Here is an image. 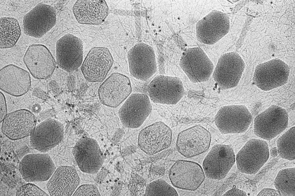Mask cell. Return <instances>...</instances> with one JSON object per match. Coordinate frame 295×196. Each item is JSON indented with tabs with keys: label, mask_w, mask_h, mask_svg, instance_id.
Here are the masks:
<instances>
[{
	"label": "cell",
	"mask_w": 295,
	"mask_h": 196,
	"mask_svg": "<svg viewBox=\"0 0 295 196\" xmlns=\"http://www.w3.org/2000/svg\"><path fill=\"white\" fill-rule=\"evenodd\" d=\"M288 123L286 110L273 105L257 116L254 120V130L257 136L269 141L285 130Z\"/></svg>",
	"instance_id": "6da1fadb"
},
{
	"label": "cell",
	"mask_w": 295,
	"mask_h": 196,
	"mask_svg": "<svg viewBox=\"0 0 295 196\" xmlns=\"http://www.w3.org/2000/svg\"><path fill=\"white\" fill-rule=\"evenodd\" d=\"M269 156L268 146L266 141L252 139L237 153L236 158L237 168L243 173L254 174L266 163Z\"/></svg>",
	"instance_id": "7a4b0ae2"
},
{
	"label": "cell",
	"mask_w": 295,
	"mask_h": 196,
	"mask_svg": "<svg viewBox=\"0 0 295 196\" xmlns=\"http://www.w3.org/2000/svg\"><path fill=\"white\" fill-rule=\"evenodd\" d=\"M252 120L251 115L246 106L233 105L221 107L215 116V122L222 133H241L247 129Z\"/></svg>",
	"instance_id": "3957f363"
},
{
	"label": "cell",
	"mask_w": 295,
	"mask_h": 196,
	"mask_svg": "<svg viewBox=\"0 0 295 196\" xmlns=\"http://www.w3.org/2000/svg\"><path fill=\"white\" fill-rule=\"evenodd\" d=\"M290 72L287 64L281 59H275L257 65L255 70L253 81L261 90L267 91L285 84Z\"/></svg>",
	"instance_id": "277c9868"
},
{
	"label": "cell",
	"mask_w": 295,
	"mask_h": 196,
	"mask_svg": "<svg viewBox=\"0 0 295 196\" xmlns=\"http://www.w3.org/2000/svg\"><path fill=\"white\" fill-rule=\"evenodd\" d=\"M245 64L237 53H225L219 58L213 77L222 90L233 88L238 84L245 67Z\"/></svg>",
	"instance_id": "5b68a950"
},
{
	"label": "cell",
	"mask_w": 295,
	"mask_h": 196,
	"mask_svg": "<svg viewBox=\"0 0 295 196\" xmlns=\"http://www.w3.org/2000/svg\"><path fill=\"white\" fill-rule=\"evenodd\" d=\"M180 65L190 80L194 83L207 81L213 69L212 63L199 47L186 49L181 56Z\"/></svg>",
	"instance_id": "8992f818"
},
{
	"label": "cell",
	"mask_w": 295,
	"mask_h": 196,
	"mask_svg": "<svg viewBox=\"0 0 295 196\" xmlns=\"http://www.w3.org/2000/svg\"><path fill=\"white\" fill-rule=\"evenodd\" d=\"M148 91L153 102L174 105L183 96L184 89L179 78L160 75L156 76L150 83Z\"/></svg>",
	"instance_id": "52a82bcc"
},
{
	"label": "cell",
	"mask_w": 295,
	"mask_h": 196,
	"mask_svg": "<svg viewBox=\"0 0 295 196\" xmlns=\"http://www.w3.org/2000/svg\"><path fill=\"white\" fill-rule=\"evenodd\" d=\"M235 161V154L231 146L217 144L212 147L205 158L203 167L208 178L220 180L225 177Z\"/></svg>",
	"instance_id": "ba28073f"
},
{
	"label": "cell",
	"mask_w": 295,
	"mask_h": 196,
	"mask_svg": "<svg viewBox=\"0 0 295 196\" xmlns=\"http://www.w3.org/2000/svg\"><path fill=\"white\" fill-rule=\"evenodd\" d=\"M169 177L174 187L192 191L197 189L205 178L199 164L184 160H178L173 164L169 170Z\"/></svg>",
	"instance_id": "9c48e42d"
},
{
	"label": "cell",
	"mask_w": 295,
	"mask_h": 196,
	"mask_svg": "<svg viewBox=\"0 0 295 196\" xmlns=\"http://www.w3.org/2000/svg\"><path fill=\"white\" fill-rule=\"evenodd\" d=\"M56 21V12L54 8L39 3L24 16V32L29 36L41 38L55 26Z\"/></svg>",
	"instance_id": "30bf717a"
},
{
	"label": "cell",
	"mask_w": 295,
	"mask_h": 196,
	"mask_svg": "<svg viewBox=\"0 0 295 196\" xmlns=\"http://www.w3.org/2000/svg\"><path fill=\"white\" fill-rule=\"evenodd\" d=\"M23 60L31 75L38 79L50 77L56 67V62L52 54L47 47L42 44L30 45L25 53Z\"/></svg>",
	"instance_id": "8fae6325"
},
{
	"label": "cell",
	"mask_w": 295,
	"mask_h": 196,
	"mask_svg": "<svg viewBox=\"0 0 295 196\" xmlns=\"http://www.w3.org/2000/svg\"><path fill=\"white\" fill-rule=\"evenodd\" d=\"M152 107L146 94H131L120 109L118 115L122 124L131 128L140 127L149 116Z\"/></svg>",
	"instance_id": "7c38bea8"
},
{
	"label": "cell",
	"mask_w": 295,
	"mask_h": 196,
	"mask_svg": "<svg viewBox=\"0 0 295 196\" xmlns=\"http://www.w3.org/2000/svg\"><path fill=\"white\" fill-rule=\"evenodd\" d=\"M172 137L171 128L163 122L158 121L140 131L138 145L145 153L153 155L168 148L171 145Z\"/></svg>",
	"instance_id": "4fadbf2b"
},
{
	"label": "cell",
	"mask_w": 295,
	"mask_h": 196,
	"mask_svg": "<svg viewBox=\"0 0 295 196\" xmlns=\"http://www.w3.org/2000/svg\"><path fill=\"white\" fill-rule=\"evenodd\" d=\"M211 141L210 133L203 126L197 125L179 133L176 147L182 155L186 158H191L207 150Z\"/></svg>",
	"instance_id": "5bb4252c"
},
{
	"label": "cell",
	"mask_w": 295,
	"mask_h": 196,
	"mask_svg": "<svg viewBox=\"0 0 295 196\" xmlns=\"http://www.w3.org/2000/svg\"><path fill=\"white\" fill-rule=\"evenodd\" d=\"M128 58L130 72L137 79L147 80L156 72L154 51L148 45L144 43L136 45L129 51Z\"/></svg>",
	"instance_id": "9a60e30c"
},
{
	"label": "cell",
	"mask_w": 295,
	"mask_h": 196,
	"mask_svg": "<svg viewBox=\"0 0 295 196\" xmlns=\"http://www.w3.org/2000/svg\"><path fill=\"white\" fill-rule=\"evenodd\" d=\"M196 29L197 38L199 42L212 45L228 32L229 18L226 14L222 12L213 11L197 22Z\"/></svg>",
	"instance_id": "2e32d148"
},
{
	"label": "cell",
	"mask_w": 295,
	"mask_h": 196,
	"mask_svg": "<svg viewBox=\"0 0 295 196\" xmlns=\"http://www.w3.org/2000/svg\"><path fill=\"white\" fill-rule=\"evenodd\" d=\"M56 169L53 160L46 153L27 154L22 158L19 165L22 176L28 182L47 180Z\"/></svg>",
	"instance_id": "e0dca14e"
},
{
	"label": "cell",
	"mask_w": 295,
	"mask_h": 196,
	"mask_svg": "<svg viewBox=\"0 0 295 196\" xmlns=\"http://www.w3.org/2000/svg\"><path fill=\"white\" fill-rule=\"evenodd\" d=\"M114 60L109 51L104 47H95L89 51L81 66L85 78L91 82H99L105 78Z\"/></svg>",
	"instance_id": "ac0fdd59"
},
{
	"label": "cell",
	"mask_w": 295,
	"mask_h": 196,
	"mask_svg": "<svg viewBox=\"0 0 295 196\" xmlns=\"http://www.w3.org/2000/svg\"><path fill=\"white\" fill-rule=\"evenodd\" d=\"M56 53L58 66L67 72L73 71L81 66L82 62V41L72 34H66L57 41Z\"/></svg>",
	"instance_id": "d6986e66"
},
{
	"label": "cell",
	"mask_w": 295,
	"mask_h": 196,
	"mask_svg": "<svg viewBox=\"0 0 295 196\" xmlns=\"http://www.w3.org/2000/svg\"><path fill=\"white\" fill-rule=\"evenodd\" d=\"M132 91L128 78L123 74L114 73L101 85L98 95L102 103L108 107H116L129 96Z\"/></svg>",
	"instance_id": "ffe728a7"
},
{
	"label": "cell",
	"mask_w": 295,
	"mask_h": 196,
	"mask_svg": "<svg viewBox=\"0 0 295 196\" xmlns=\"http://www.w3.org/2000/svg\"><path fill=\"white\" fill-rule=\"evenodd\" d=\"M63 136L62 124L55 119H48L36 126L30 136V142L34 149L45 153L60 143Z\"/></svg>",
	"instance_id": "44dd1931"
},
{
	"label": "cell",
	"mask_w": 295,
	"mask_h": 196,
	"mask_svg": "<svg viewBox=\"0 0 295 196\" xmlns=\"http://www.w3.org/2000/svg\"><path fill=\"white\" fill-rule=\"evenodd\" d=\"M36 122L35 116L30 111L19 109L7 114L2 121L1 130L9 139L19 140L31 136Z\"/></svg>",
	"instance_id": "7402d4cb"
},
{
	"label": "cell",
	"mask_w": 295,
	"mask_h": 196,
	"mask_svg": "<svg viewBox=\"0 0 295 196\" xmlns=\"http://www.w3.org/2000/svg\"><path fill=\"white\" fill-rule=\"evenodd\" d=\"M73 153L79 168L84 172L96 173L103 165V157L100 149L92 138L80 139L73 147Z\"/></svg>",
	"instance_id": "603a6c76"
},
{
	"label": "cell",
	"mask_w": 295,
	"mask_h": 196,
	"mask_svg": "<svg viewBox=\"0 0 295 196\" xmlns=\"http://www.w3.org/2000/svg\"><path fill=\"white\" fill-rule=\"evenodd\" d=\"M31 86L29 73L15 65L10 64L0 71V88L11 95L18 97L23 95Z\"/></svg>",
	"instance_id": "cb8c5ba5"
},
{
	"label": "cell",
	"mask_w": 295,
	"mask_h": 196,
	"mask_svg": "<svg viewBox=\"0 0 295 196\" xmlns=\"http://www.w3.org/2000/svg\"><path fill=\"white\" fill-rule=\"evenodd\" d=\"M80 183V178L73 167L63 166L56 169L47 184L51 196H71Z\"/></svg>",
	"instance_id": "d4e9b609"
},
{
	"label": "cell",
	"mask_w": 295,
	"mask_h": 196,
	"mask_svg": "<svg viewBox=\"0 0 295 196\" xmlns=\"http://www.w3.org/2000/svg\"><path fill=\"white\" fill-rule=\"evenodd\" d=\"M73 11L79 23L98 25L108 16L109 8L105 0H78L73 5Z\"/></svg>",
	"instance_id": "484cf974"
},
{
	"label": "cell",
	"mask_w": 295,
	"mask_h": 196,
	"mask_svg": "<svg viewBox=\"0 0 295 196\" xmlns=\"http://www.w3.org/2000/svg\"><path fill=\"white\" fill-rule=\"evenodd\" d=\"M1 49L13 47L21 35V30L18 21L12 17L0 18Z\"/></svg>",
	"instance_id": "4316f807"
},
{
	"label": "cell",
	"mask_w": 295,
	"mask_h": 196,
	"mask_svg": "<svg viewBox=\"0 0 295 196\" xmlns=\"http://www.w3.org/2000/svg\"><path fill=\"white\" fill-rule=\"evenodd\" d=\"M295 168L280 170L274 182V186L281 196H295Z\"/></svg>",
	"instance_id": "83f0119b"
},
{
	"label": "cell",
	"mask_w": 295,
	"mask_h": 196,
	"mask_svg": "<svg viewBox=\"0 0 295 196\" xmlns=\"http://www.w3.org/2000/svg\"><path fill=\"white\" fill-rule=\"evenodd\" d=\"M278 153L281 158L290 161L295 159V127H292L277 141Z\"/></svg>",
	"instance_id": "f1b7e54d"
},
{
	"label": "cell",
	"mask_w": 295,
	"mask_h": 196,
	"mask_svg": "<svg viewBox=\"0 0 295 196\" xmlns=\"http://www.w3.org/2000/svg\"><path fill=\"white\" fill-rule=\"evenodd\" d=\"M145 195L177 196L178 195L175 189L165 181L158 179L147 185Z\"/></svg>",
	"instance_id": "f546056e"
},
{
	"label": "cell",
	"mask_w": 295,
	"mask_h": 196,
	"mask_svg": "<svg viewBox=\"0 0 295 196\" xmlns=\"http://www.w3.org/2000/svg\"><path fill=\"white\" fill-rule=\"evenodd\" d=\"M16 196H48L35 185L30 183L25 184L17 190Z\"/></svg>",
	"instance_id": "4dcf8cb0"
},
{
	"label": "cell",
	"mask_w": 295,
	"mask_h": 196,
	"mask_svg": "<svg viewBox=\"0 0 295 196\" xmlns=\"http://www.w3.org/2000/svg\"><path fill=\"white\" fill-rule=\"evenodd\" d=\"M73 196H100L97 188L91 184H84L79 187Z\"/></svg>",
	"instance_id": "1f68e13d"
},
{
	"label": "cell",
	"mask_w": 295,
	"mask_h": 196,
	"mask_svg": "<svg viewBox=\"0 0 295 196\" xmlns=\"http://www.w3.org/2000/svg\"><path fill=\"white\" fill-rule=\"evenodd\" d=\"M0 121L1 122L7 114L5 98L4 94L1 92L0 93Z\"/></svg>",
	"instance_id": "d6a6232c"
},
{
	"label": "cell",
	"mask_w": 295,
	"mask_h": 196,
	"mask_svg": "<svg viewBox=\"0 0 295 196\" xmlns=\"http://www.w3.org/2000/svg\"><path fill=\"white\" fill-rule=\"evenodd\" d=\"M257 196H281L277 190L271 188H264Z\"/></svg>",
	"instance_id": "836d02e7"
},
{
	"label": "cell",
	"mask_w": 295,
	"mask_h": 196,
	"mask_svg": "<svg viewBox=\"0 0 295 196\" xmlns=\"http://www.w3.org/2000/svg\"><path fill=\"white\" fill-rule=\"evenodd\" d=\"M223 196H247L244 191L236 188H232L224 194Z\"/></svg>",
	"instance_id": "e575fe53"
},
{
	"label": "cell",
	"mask_w": 295,
	"mask_h": 196,
	"mask_svg": "<svg viewBox=\"0 0 295 196\" xmlns=\"http://www.w3.org/2000/svg\"><path fill=\"white\" fill-rule=\"evenodd\" d=\"M278 151L277 148L275 147L272 148L270 151V155L272 157H275L278 155Z\"/></svg>",
	"instance_id": "d590c367"
}]
</instances>
